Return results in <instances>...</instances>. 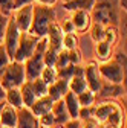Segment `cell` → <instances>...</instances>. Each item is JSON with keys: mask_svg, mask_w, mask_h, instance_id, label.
<instances>
[{"mask_svg": "<svg viewBox=\"0 0 127 128\" xmlns=\"http://www.w3.org/2000/svg\"><path fill=\"white\" fill-rule=\"evenodd\" d=\"M0 126H6V128H15L17 126V108L5 104L0 110Z\"/></svg>", "mask_w": 127, "mask_h": 128, "instance_id": "14", "label": "cell"}, {"mask_svg": "<svg viewBox=\"0 0 127 128\" xmlns=\"http://www.w3.org/2000/svg\"><path fill=\"white\" fill-rule=\"evenodd\" d=\"M63 35L65 32L61 30V26L60 23L55 20L49 29H47V34H46V38H47V47L55 52H58L60 49H63Z\"/></svg>", "mask_w": 127, "mask_h": 128, "instance_id": "10", "label": "cell"}, {"mask_svg": "<svg viewBox=\"0 0 127 128\" xmlns=\"http://www.w3.org/2000/svg\"><path fill=\"white\" fill-rule=\"evenodd\" d=\"M60 26H61V30L65 32V34H69V32H75V28H74V24H72L71 18H66V20L63 22Z\"/></svg>", "mask_w": 127, "mask_h": 128, "instance_id": "39", "label": "cell"}, {"mask_svg": "<svg viewBox=\"0 0 127 128\" xmlns=\"http://www.w3.org/2000/svg\"><path fill=\"white\" fill-rule=\"evenodd\" d=\"M25 81H26V76H25L23 62L11 60L6 69L3 70V73L0 75V82H2L3 88L8 90V88H14V87H20Z\"/></svg>", "mask_w": 127, "mask_h": 128, "instance_id": "4", "label": "cell"}, {"mask_svg": "<svg viewBox=\"0 0 127 128\" xmlns=\"http://www.w3.org/2000/svg\"><path fill=\"white\" fill-rule=\"evenodd\" d=\"M86 88H87V84H86V79L83 75H74L69 78V90L74 92L75 94L81 93Z\"/></svg>", "mask_w": 127, "mask_h": 128, "instance_id": "23", "label": "cell"}, {"mask_svg": "<svg viewBox=\"0 0 127 128\" xmlns=\"http://www.w3.org/2000/svg\"><path fill=\"white\" fill-rule=\"evenodd\" d=\"M5 88H3V86H2V82H0V101H5Z\"/></svg>", "mask_w": 127, "mask_h": 128, "instance_id": "44", "label": "cell"}, {"mask_svg": "<svg viewBox=\"0 0 127 128\" xmlns=\"http://www.w3.org/2000/svg\"><path fill=\"white\" fill-rule=\"evenodd\" d=\"M83 73H84L87 88H90L95 93H98V90L101 87V82H103V78H101L100 70H98V62L97 61H89L83 67Z\"/></svg>", "mask_w": 127, "mask_h": 128, "instance_id": "8", "label": "cell"}, {"mask_svg": "<svg viewBox=\"0 0 127 128\" xmlns=\"http://www.w3.org/2000/svg\"><path fill=\"white\" fill-rule=\"evenodd\" d=\"M14 9V0H0V12L2 14L11 15Z\"/></svg>", "mask_w": 127, "mask_h": 128, "instance_id": "35", "label": "cell"}, {"mask_svg": "<svg viewBox=\"0 0 127 128\" xmlns=\"http://www.w3.org/2000/svg\"><path fill=\"white\" fill-rule=\"evenodd\" d=\"M37 41H38V37L31 34V32H22L20 34V40H19V44H17V49H15V54H14V58L15 61H20V62H25L31 55L34 54L35 50V46H37Z\"/></svg>", "mask_w": 127, "mask_h": 128, "instance_id": "5", "label": "cell"}, {"mask_svg": "<svg viewBox=\"0 0 127 128\" xmlns=\"http://www.w3.org/2000/svg\"><path fill=\"white\" fill-rule=\"evenodd\" d=\"M2 128H6V126H2Z\"/></svg>", "mask_w": 127, "mask_h": 128, "instance_id": "49", "label": "cell"}, {"mask_svg": "<svg viewBox=\"0 0 127 128\" xmlns=\"http://www.w3.org/2000/svg\"><path fill=\"white\" fill-rule=\"evenodd\" d=\"M65 2H69V0H63V3H65Z\"/></svg>", "mask_w": 127, "mask_h": 128, "instance_id": "48", "label": "cell"}, {"mask_svg": "<svg viewBox=\"0 0 127 128\" xmlns=\"http://www.w3.org/2000/svg\"><path fill=\"white\" fill-rule=\"evenodd\" d=\"M93 3H95V0H69V2L63 3V8L68 12H72L77 9H84V11L90 12L93 8Z\"/></svg>", "mask_w": 127, "mask_h": 128, "instance_id": "20", "label": "cell"}, {"mask_svg": "<svg viewBox=\"0 0 127 128\" xmlns=\"http://www.w3.org/2000/svg\"><path fill=\"white\" fill-rule=\"evenodd\" d=\"M38 78H41L43 81L49 86V84H52L55 79L58 78V73H57V69L55 67H49V66H44L43 69H41V72H40V76Z\"/></svg>", "mask_w": 127, "mask_h": 128, "instance_id": "28", "label": "cell"}, {"mask_svg": "<svg viewBox=\"0 0 127 128\" xmlns=\"http://www.w3.org/2000/svg\"><path fill=\"white\" fill-rule=\"evenodd\" d=\"M77 98H78V102H80V107H90L97 101V93L92 92L90 88H86L81 93H78Z\"/></svg>", "mask_w": 127, "mask_h": 128, "instance_id": "24", "label": "cell"}, {"mask_svg": "<svg viewBox=\"0 0 127 128\" xmlns=\"http://www.w3.org/2000/svg\"><path fill=\"white\" fill-rule=\"evenodd\" d=\"M78 43H80V40H78L75 32H69V34L63 35V49H68V50L77 49Z\"/></svg>", "mask_w": 127, "mask_h": 128, "instance_id": "29", "label": "cell"}, {"mask_svg": "<svg viewBox=\"0 0 127 128\" xmlns=\"http://www.w3.org/2000/svg\"><path fill=\"white\" fill-rule=\"evenodd\" d=\"M31 86H32L34 94L37 96V98L47 94V84L43 81L41 78H35V79H32V81H31Z\"/></svg>", "mask_w": 127, "mask_h": 128, "instance_id": "30", "label": "cell"}, {"mask_svg": "<svg viewBox=\"0 0 127 128\" xmlns=\"http://www.w3.org/2000/svg\"><path fill=\"white\" fill-rule=\"evenodd\" d=\"M9 61H11V58H9L8 54H6L5 46H3V44H0V75L3 73V70L6 69V66L9 64Z\"/></svg>", "mask_w": 127, "mask_h": 128, "instance_id": "34", "label": "cell"}, {"mask_svg": "<svg viewBox=\"0 0 127 128\" xmlns=\"http://www.w3.org/2000/svg\"><path fill=\"white\" fill-rule=\"evenodd\" d=\"M11 15L20 32H28L31 28V22H32V3L15 8Z\"/></svg>", "mask_w": 127, "mask_h": 128, "instance_id": "7", "label": "cell"}, {"mask_svg": "<svg viewBox=\"0 0 127 128\" xmlns=\"http://www.w3.org/2000/svg\"><path fill=\"white\" fill-rule=\"evenodd\" d=\"M52 128H65V125H54Z\"/></svg>", "mask_w": 127, "mask_h": 128, "instance_id": "46", "label": "cell"}, {"mask_svg": "<svg viewBox=\"0 0 127 128\" xmlns=\"http://www.w3.org/2000/svg\"><path fill=\"white\" fill-rule=\"evenodd\" d=\"M81 128H100V124L95 119H87L84 120V124H81Z\"/></svg>", "mask_w": 127, "mask_h": 128, "instance_id": "41", "label": "cell"}, {"mask_svg": "<svg viewBox=\"0 0 127 128\" xmlns=\"http://www.w3.org/2000/svg\"><path fill=\"white\" fill-rule=\"evenodd\" d=\"M38 125H40V128H52L55 125L54 114L51 113V111H47V113L38 116Z\"/></svg>", "mask_w": 127, "mask_h": 128, "instance_id": "32", "label": "cell"}, {"mask_svg": "<svg viewBox=\"0 0 127 128\" xmlns=\"http://www.w3.org/2000/svg\"><path fill=\"white\" fill-rule=\"evenodd\" d=\"M81 119H78V118H75V119H69L66 124H63L65 125V128H81Z\"/></svg>", "mask_w": 127, "mask_h": 128, "instance_id": "40", "label": "cell"}, {"mask_svg": "<svg viewBox=\"0 0 127 128\" xmlns=\"http://www.w3.org/2000/svg\"><path fill=\"white\" fill-rule=\"evenodd\" d=\"M29 3H34V0H14V8H19L23 5H29Z\"/></svg>", "mask_w": 127, "mask_h": 128, "instance_id": "42", "label": "cell"}, {"mask_svg": "<svg viewBox=\"0 0 127 128\" xmlns=\"http://www.w3.org/2000/svg\"><path fill=\"white\" fill-rule=\"evenodd\" d=\"M37 3H41V5H47V6H54L58 0H34Z\"/></svg>", "mask_w": 127, "mask_h": 128, "instance_id": "43", "label": "cell"}, {"mask_svg": "<svg viewBox=\"0 0 127 128\" xmlns=\"http://www.w3.org/2000/svg\"><path fill=\"white\" fill-rule=\"evenodd\" d=\"M69 62V50L68 49H60L57 52V62H55V69H63L66 67Z\"/></svg>", "mask_w": 127, "mask_h": 128, "instance_id": "31", "label": "cell"}, {"mask_svg": "<svg viewBox=\"0 0 127 128\" xmlns=\"http://www.w3.org/2000/svg\"><path fill=\"white\" fill-rule=\"evenodd\" d=\"M98 93H100V96H103V98H109V99L119 98V96L124 94V86L122 84H113V82H109V81H104V79H103Z\"/></svg>", "mask_w": 127, "mask_h": 128, "instance_id": "15", "label": "cell"}, {"mask_svg": "<svg viewBox=\"0 0 127 128\" xmlns=\"http://www.w3.org/2000/svg\"><path fill=\"white\" fill-rule=\"evenodd\" d=\"M57 20V14L54 6H47L34 2L32 3V22H31V28L28 32L40 37H44L47 34L49 26Z\"/></svg>", "mask_w": 127, "mask_h": 128, "instance_id": "1", "label": "cell"}, {"mask_svg": "<svg viewBox=\"0 0 127 128\" xmlns=\"http://www.w3.org/2000/svg\"><path fill=\"white\" fill-rule=\"evenodd\" d=\"M81 61H83V55H81V50L78 49H72V50H69V62L71 64H81Z\"/></svg>", "mask_w": 127, "mask_h": 128, "instance_id": "37", "label": "cell"}, {"mask_svg": "<svg viewBox=\"0 0 127 128\" xmlns=\"http://www.w3.org/2000/svg\"><path fill=\"white\" fill-rule=\"evenodd\" d=\"M51 113L54 114V119H55V125H63V124H66L71 116H69V111L65 105V101L58 99V101H54L52 104V108H51Z\"/></svg>", "mask_w": 127, "mask_h": 128, "instance_id": "16", "label": "cell"}, {"mask_svg": "<svg viewBox=\"0 0 127 128\" xmlns=\"http://www.w3.org/2000/svg\"><path fill=\"white\" fill-rule=\"evenodd\" d=\"M19 88H20V93H22L23 107H31L34 104V101L37 99V96L34 94V90H32V86H31V81H25Z\"/></svg>", "mask_w": 127, "mask_h": 128, "instance_id": "21", "label": "cell"}, {"mask_svg": "<svg viewBox=\"0 0 127 128\" xmlns=\"http://www.w3.org/2000/svg\"><path fill=\"white\" fill-rule=\"evenodd\" d=\"M118 3H119V8L125 11V5H127V3H125V0H118Z\"/></svg>", "mask_w": 127, "mask_h": 128, "instance_id": "45", "label": "cell"}, {"mask_svg": "<svg viewBox=\"0 0 127 128\" xmlns=\"http://www.w3.org/2000/svg\"><path fill=\"white\" fill-rule=\"evenodd\" d=\"M104 29L106 26L101 24V23H97V22H92L90 28H89V34H90V38L93 43H97V41H101L104 38Z\"/></svg>", "mask_w": 127, "mask_h": 128, "instance_id": "26", "label": "cell"}, {"mask_svg": "<svg viewBox=\"0 0 127 128\" xmlns=\"http://www.w3.org/2000/svg\"><path fill=\"white\" fill-rule=\"evenodd\" d=\"M52 104H54L52 98H51V96H47V94H44V96H40V98H37V99L34 101V104L31 105L29 108H31V111H32V113L38 118V116L47 113V111H51Z\"/></svg>", "mask_w": 127, "mask_h": 128, "instance_id": "17", "label": "cell"}, {"mask_svg": "<svg viewBox=\"0 0 127 128\" xmlns=\"http://www.w3.org/2000/svg\"><path fill=\"white\" fill-rule=\"evenodd\" d=\"M2 107H3V101H0V110H2Z\"/></svg>", "mask_w": 127, "mask_h": 128, "instance_id": "47", "label": "cell"}, {"mask_svg": "<svg viewBox=\"0 0 127 128\" xmlns=\"http://www.w3.org/2000/svg\"><path fill=\"white\" fill-rule=\"evenodd\" d=\"M118 38H119V30H118V26H113V24L106 26V29H104V38H103V40H106L109 44L115 46V44L118 43Z\"/></svg>", "mask_w": 127, "mask_h": 128, "instance_id": "27", "label": "cell"}, {"mask_svg": "<svg viewBox=\"0 0 127 128\" xmlns=\"http://www.w3.org/2000/svg\"><path fill=\"white\" fill-rule=\"evenodd\" d=\"M78 119H81V120L93 119V105H90V107H80V111H78Z\"/></svg>", "mask_w": 127, "mask_h": 128, "instance_id": "36", "label": "cell"}, {"mask_svg": "<svg viewBox=\"0 0 127 128\" xmlns=\"http://www.w3.org/2000/svg\"><path fill=\"white\" fill-rule=\"evenodd\" d=\"M69 92V79L57 78L52 84L47 86V96H51L52 101H58Z\"/></svg>", "mask_w": 127, "mask_h": 128, "instance_id": "13", "label": "cell"}, {"mask_svg": "<svg viewBox=\"0 0 127 128\" xmlns=\"http://www.w3.org/2000/svg\"><path fill=\"white\" fill-rule=\"evenodd\" d=\"M43 62H44V66L55 67V62H57V52L47 47L46 52H44V55H43Z\"/></svg>", "mask_w": 127, "mask_h": 128, "instance_id": "33", "label": "cell"}, {"mask_svg": "<svg viewBox=\"0 0 127 128\" xmlns=\"http://www.w3.org/2000/svg\"><path fill=\"white\" fill-rule=\"evenodd\" d=\"M9 22V15H5L0 12V44L3 43V37H5V32H6V26Z\"/></svg>", "mask_w": 127, "mask_h": 128, "instance_id": "38", "label": "cell"}, {"mask_svg": "<svg viewBox=\"0 0 127 128\" xmlns=\"http://www.w3.org/2000/svg\"><path fill=\"white\" fill-rule=\"evenodd\" d=\"M15 128H40L38 118L31 111L29 107H22L17 110V126Z\"/></svg>", "mask_w": 127, "mask_h": 128, "instance_id": "12", "label": "cell"}, {"mask_svg": "<svg viewBox=\"0 0 127 128\" xmlns=\"http://www.w3.org/2000/svg\"><path fill=\"white\" fill-rule=\"evenodd\" d=\"M119 3L118 0H95L93 8L90 11L92 22L101 23L104 26L113 24L118 26L119 23Z\"/></svg>", "mask_w": 127, "mask_h": 128, "instance_id": "2", "label": "cell"}, {"mask_svg": "<svg viewBox=\"0 0 127 128\" xmlns=\"http://www.w3.org/2000/svg\"><path fill=\"white\" fill-rule=\"evenodd\" d=\"M98 70L104 81L113 82V84H122L125 78V54L119 52L109 61L100 62Z\"/></svg>", "mask_w": 127, "mask_h": 128, "instance_id": "3", "label": "cell"}, {"mask_svg": "<svg viewBox=\"0 0 127 128\" xmlns=\"http://www.w3.org/2000/svg\"><path fill=\"white\" fill-rule=\"evenodd\" d=\"M95 56L100 62H106L113 56V46L109 44L106 40L95 43Z\"/></svg>", "mask_w": 127, "mask_h": 128, "instance_id": "18", "label": "cell"}, {"mask_svg": "<svg viewBox=\"0 0 127 128\" xmlns=\"http://www.w3.org/2000/svg\"><path fill=\"white\" fill-rule=\"evenodd\" d=\"M63 101H65V105L69 111V116L71 119H75L78 118V111H80V102H78V98H77V94L74 92H68L65 96H63Z\"/></svg>", "mask_w": 127, "mask_h": 128, "instance_id": "19", "label": "cell"}, {"mask_svg": "<svg viewBox=\"0 0 127 128\" xmlns=\"http://www.w3.org/2000/svg\"><path fill=\"white\" fill-rule=\"evenodd\" d=\"M71 22L75 28V32L78 34H84L86 30H89L90 24H92V17H90V12L84 11V9H77L72 11L71 15Z\"/></svg>", "mask_w": 127, "mask_h": 128, "instance_id": "9", "label": "cell"}, {"mask_svg": "<svg viewBox=\"0 0 127 128\" xmlns=\"http://www.w3.org/2000/svg\"><path fill=\"white\" fill-rule=\"evenodd\" d=\"M118 107H121L118 102L109 99V101H104V102H100L98 105H93V119L97 120L100 125L104 124L109 118V114L112 113L113 110H116Z\"/></svg>", "mask_w": 127, "mask_h": 128, "instance_id": "11", "label": "cell"}, {"mask_svg": "<svg viewBox=\"0 0 127 128\" xmlns=\"http://www.w3.org/2000/svg\"><path fill=\"white\" fill-rule=\"evenodd\" d=\"M5 101L6 104L15 107V108H22L23 107V101H22V93L19 87H14V88H8L5 92Z\"/></svg>", "mask_w": 127, "mask_h": 128, "instance_id": "22", "label": "cell"}, {"mask_svg": "<svg viewBox=\"0 0 127 128\" xmlns=\"http://www.w3.org/2000/svg\"><path fill=\"white\" fill-rule=\"evenodd\" d=\"M20 29L15 24L12 15H9V22H8V26H6V32H5V37H3V46L6 49V54L12 60L14 58V54H15V49H17V44H19V40H20Z\"/></svg>", "mask_w": 127, "mask_h": 128, "instance_id": "6", "label": "cell"}, {"mask_svg": "<svg viewBox=\"0 0 127 128\" xmlns=\"http://www.w3.org/2000/svg\"><path fill=\"white\" fill-rule=\"evenodd\" d=\"M0 128H2V126H0Z\"/></svg>", "mask_w": 127, "mask_h": 128, "instance_id": "50", "label": "cell"}, {"mask_svg": "<svg viewBox=\"0 0 127 128\" xmlns=\"http://www.w3.org/2000/svg\"><path fill=\"white\" fill-rule=\"evenodd\" d=\"M106 124L112 125L115 128H122V124H124V113H122V107H118L116 110H113L112 113L109 114Z\"/></svg>", "mask_w": 127, "mask_h": 128, "instance_id": "25", "label": "cell"}]
</instances>
